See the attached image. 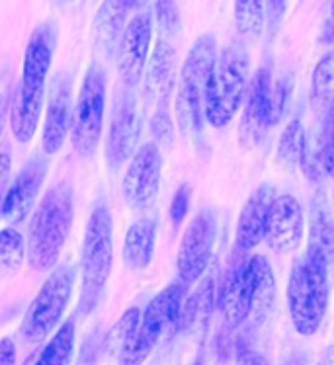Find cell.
<instances>
[{
	"instance_id": "obj_1",
	"label": "cell",
	"mask_w": 334,
	"mask_h": 365,
	"mask_svg": "<svg viewBox=\"0 0 334 365\" xmlns=\"http://www.w3.org/2000/svg\"><path fill=\"white\" fill-rule=\"evenodd\" d=\"M275 282L272 266L262 256L246 258L238 252L225 272L219 291L217 307L221 309L225 328L237 330L246 321L262 324L274 307Z\"/></svg>"
},
{
	"instance_id": "obj_2",
	"label": "cell",
	"mask_w": 334,
	"mask_h": 365,
	"mask_svg": "<svg viewBox=\"0 0 334 365\" xmlns=\"http://www.w3.org/2000/svg\"><path fill=\"white\" fill-rule=\"evenodd\" d=\"M55 31L49 24L39 26L31 34L26 53H24L22 78L16 86L12 106H10V127L18 143L34 139L41 120L45 100V78L51 68Z\"/></svg>"
},
{
	"instance_id": "obj_3",
	"label": "cell",
	"mask_w": 334,
	"mask_h": 365,
	"mask_svg": "<svg viewBox=\"0 0 334 365\" xmlns=\"http://www.w3.org/2000/svg\"><path fill=\"white\" fill-rule=\"evenodd\" d=\"M327 256L311 246L293 264L288 282V309L297 334L313 336L319 330L328 307Z\"/></svg>"
},
{
	"instance_id": "obj_4",
	"label": "cell",
	"mask_w": 334,
	"mask_h": 365,
	"mask_svg": "<svg viewBox=\"0 0 334 365\" xmlns=\"http://www.w3.org/2000/svg\"><path fill=\"white\" fill-rule=\"evenodd\" d=\"M73 225V190L67 182L53 186L39 203L28 235V258L37 272L51 269L59 260Z\"/></svg>"
},
{
	"instance_id": "obj_5",
	"label": "cell",
	"mask_w": 334,
	"mask_h": 365,
	"mask_svg": "<svg viewBox=\"0 0 334 365\" xmlns=\"http://www.w3.org/2000/svg\"><path fill=\"white\" fill-rule=\"evenodd\" d=\"M217 59V43L211 34L198 38L188 53L176 92V120L186 135L201 131L206 118V92Z\"/></svg>"
},
{
	"instance_id": "obj_6",
	"label": "cell",
	"mask_w": 334,
	"mask_h": 365,
	"mask_svg": "<svg viewBox=\"0 0 334 365\" xmlns=\"http://www.w3.org/2000/svg\"><path fill=\"white\" fill-rule=\"evenodd\" d=\"M250 59L243 43H231L217 59L206 92V120L213 127L229 125L248 92Z\"/></svg>"
},
{
	"instance_id": "obj_7",
	"label": "cell",
	"mask_w": 334,
	"mask_h": 365,
	"mask_svg": "<svg viewBox=\"0 0 334 365\" xmlns=\"http://www.w3.org/2000/svg\"><path fill=\"white\" fill-rule=\"evenodd\" d=\"M184 287L182 282H174L151 299L147 309L143 311L137 332L118 354V365H141L161 342V338L180 330Z\"/></svg>"
},
{
	"instance_id": "obj_8",
	"label": "cell",
	"mask_w": 334,
	"mask_h": 365,
	"mask_svg": "<svg viewBox=\"0 0 334 365\" xmlns=\"http://www.w3.org/2000/svg\"><path fill=\"white\" fill-rule=\"evenodd\" d=\"M113 264V223L106 205H98L90 213L84 245H82V313L96 305L111 274Z\"/></svg>"
},
{
	"instance_id": "obj_9",
	"label": "cell",
	"mask_w": 334,
	"mask_h": 365,
	"mask_svg": "<svg viewBox=\"0 0 334 365\" xmlns=\"http://www.w3.org/2000/svg\"><path fill=\"white\" fill-rule=\"evenodd\" d=\"M74 287V268L59 266L45 279L41 289L24 314L22 336L31 344L45 340L57 328Z\"/></svg>"
},
{
	"instance_id": "obj_10",
	"label": "cell",
	"mask_w": 334,
	"mask_h": 365,
	"mask_svg": "<svg viewBox=\"0 0 334 365\" xmlns=\"http://www.w3.org/2000/svg\"><path fill=\"white\" fill-rule=\"evenodd\" d=\"M106 112V75L104 68L92 63L84 76L81 94L74 104L71 141L76 155L90 157L102 137Z\"/></svg>"
},
{
	"instance_id": "obj_11",
	"label": "cell",
	"mask_w": 334,
	"mask_h": 365,
	"mask_svg": "<svg viewBox=\"0 0 334 365\" xmlns=\"http://www.w3.org/2000/svg\"><path fill=\"white\" fill-rule=\"evenodd\" d=\"M143 112L133 86H119L113 98L110 133L106 139V158L111 168H118L137 153L141 137Z\"/></svg>"
},
{
	"instance_id": "obj_12",
	"label": "cell",
	"mask_w": 334,
	"mask_h": 365,
	"mask_svg": "<svg viewBox=\"0 0 334 365\" xmlns=\"http://www.w3.org/2000/svg\"><path fill=\"white\" fill-rule=\"evenodd\" d=\"M216 217L211 211H201L188 225L176 258L178 277L184 285L196 284L208 269L216 245Z\"/></svg>"
},
{
	"instance_id": "obj_13",
	"label": "cell",
	"mask_w": 334,
	"mask_h": 365,
	"mask_svg": "<svg viewBox=\"0 0 334 365\" xmlns=\"http://www.w3.org/2000/svg\"><path fill=\"white\" fill-rule=\"evenodd\" d=\"M275 123L274 115V88L272 76L268 68H258L250 81L246 92V104L243 112V120L238 127L241 143L246 149H254L264 141L268 129Z\"/></svg>"
},
{
	"instance_id": "obj_14",
	"label": "cell",
	"mask_w": 334,
	"mask_h": 365,
	"mask_svg": "<svg viewBox=\"0 0 334 365\" xmlns=\"http://www.w3.org/2000/svg\"><path fill=\"white\" fill-rule=\"evenodd\" d=\"M163 176V155L155 143L137 149L123 176V197L129 207L145 209L155 202Z\"/></svg>"
},
{
	"instance_id": "obj_15",
	"label": "cell",
	"mask_w": 334,
	"mask_h": 365,
	"mask_svg": "<svg viewBox=\"0 0 334 365\" xmlns=\"http://www.w3.org/2000/svg\"><path fill=\"white\" fill-rule=\"evenodd\" d=\"M151 34H153V20L148 12L137 14L127 24L126 34L118 49L119 78L127 86L135 88L141 82L143 71L148 59Z\"/></svg>"
},
{
	"instance_id": "obj_16",
	"label": "cell",
	"mask_w": 334,
	"mask_h": 365,
	"mask_svg": "<svg viewBox=\"0 0 334 365\" xmlns=\"http://www.w3.org/2000/svg\"><path fill=\"white\" fill-rule=\"evenodd\" d=\"M73 82L69 76H57L49 90L47 110H45L44 137H41L45 155H55L63 147L73 127Z\"/></svg>"
},
{
	"instance_id": "obj_17",
	"label": "cell",
	"mask_w": 334,
	"mask_h": 365,
	"mask_svg": "<svg viewBox=\"0 0 334 365\" xmlns=\"http://www.w3.org/2000/svg\"><path fill=\"white\" fill-rule=\"evenodd\" d=\"M275 197L278 195H275L274 186L262 184L246 200L238 215L237 235H235V248L238 252L248 254L266 239L268 221H270Z\"/></svg>"
},
{
	"instance_id": "obj_18",
	"label": "cell",
	"mask_w": 334,
	"mask_h": 365,
	"mask_svg": "<svg viewBox=\"0 0 334 365\" xmlns=\"http://www.w3.org/2000/svg\"><path fill=\"white\" fill-rule=\"evenodd\" d=\"M305 219L301 203L290 194L278 195L268 221L266 240L270 248L280 254L293 252L301 245Z\"/></svg>"
},
{
	"instance_id": "obj_19",
	"label": "cell",
	"mask_w": 334,
	"mask_h": 365,
	"mask_svg": "<svg viewBox=\"0 0 334 365\" xmlns=\"http://www.w3.org/2000/svg\"><path fill=\"white\" fill-rule=\"evenodd\" d=\"M47 164L41 158H34L30 164L24 166V170L16 176L12 186L8 187L2 197V217L8 223H20L30 213L31 205L36 202L37 194L41 190Z\"/></svg>"
},
{
	"instance_id": "obj_20",
	"label": "cell",
	"mask_w": 334,
	"mask_h": 365,
	"mask_svg": "<svg viewBox=\"0 0 334 365\" xmlns=\"http://www.w3.org/2000/svg\"><path fill=\"white\" fill-rule=\"evenodd\" d=\"M174 82H176V51L166 39H161L148 57L145 102L155 106L156 110H164L171 100Z\"/></svg>"
},
{
	"instance_id": "obj_21",
	"label": "cell",
	"mask_w": 334,
	"mask_h": 365,
	"mask_svg": "<svg viewBox=\"0 0 334 365\" xmlns=\"http://www.w3.org/2000/svg\"><path fill=\"white\" fill-rule=\"evenodd\" d=\"M127 6L123 0H104L94 18V45L100 53L111 55L119 49L126 34Z\"/></svg>"
},
{
	"instance_id": "obj_22",
	"label": "cell",
	"mask_w": 334,
	"mask_h": 365,
	"mask_svg": "<svg viewBox=\"0 0 334 365\" xmlns=\"http://www.w3.org/2000/svg\"><path fill=\"white\" fill-rule=\"evenodd\" d=\"M217 285L216 279L208 276L200 285L184 299L182 317H180V330H193L206 327L209 314L217 307Z\"/></svg>"
},
{
	"instance_id": "obj_23",
	"label": "cell",
	"mask_w": 334,
	"mask_h": 365,
	"mask_svg": "<svg viewBox=\"0 0 334 365\" xmlns=\"http://www.w3.org/2000/svg\"><path fill=\"white\" fill-rule=\"evenodd\" d=\"M155 223L141 219L129 227L123 245V260L131 269H145L155 254Z\"/></svg>"
},
{
	"instance_id": "obj_24",
	"label": "cell",
	"mask_w": 334,
	"mask_h": 365,
	"mask_svg": "<svg viewBox=\"0 0 334 365\" xmlns=\"http://www.w3.org/2000/svg\"><path fill=\"white\" fill-rule=\"evenodd\" d=\"M309 246L325 254L327 260L334 264V215L323 192L315 195L311 203Z\"/></svg>"
},
{
	"instance_id": "obj_25",
	"label": "cell",
	"mask_w": 334,
	"mask_h": 365,
	"mask_svg": "<svg viewBox=\"0 0 334 365\" xmlns=\"http://www.w3.org/2000/svg\"><path fill=\"white\" fill-rule=\"evenodd\" d=\"M311 104L320 120L334 113V51H328L313 71Z\"/></svg>"
},
{
	"instance_id": "obj_26",
	"label": "cell",
	"mask_w": 334,
	"mask_h": 365,
	"mask_svg": "<svg viewBox=\"0 0 334 365\" xmlns=\"http://www.w3.org/2000/svg\"><path fill=\"white\" fill-rule=\"evenodd\" d=\"M74 354V322L67 321L36 351V365H71Z\"/></svg>"
},
{
	"instance_id": "obj_27",
	"label": "cell",
	"mask_w": 334,
	"mask_h": 365,
	"mask_svg": "<svg viewBox=\"0 0 334 365\" xmlns=\"http://www.w3.org/2000/svg\"><path fill=\"white\" fill-rule=\"evenodd\" d=\"M235 24L243 38L258 39L264 30V0H235Z\"/></svg>"
},
{
	"instance_id": "obj_28",
	"label": "cell",
	"mask_w": 334,
	"mask_h": 365,
	"mask_svg": "<svg viewBox=\"0 0 334 365\" xmlns=\"http://www.w3.org/2000/svg\"><path fill=\"white\" fill-rule=\"evenodd\" d=\"M26 252H28V246L24 242L22 235L10 227L2 229L0 232V268H2L4 276L18 272Z\"/></svg>"
},
{
	"instance_id": "obj_29",
	"label": "cell",
	"mask_w": 334,
	"mask_h": 365,
	"mask_svg": "<svg viewBox=\"0 0 334 365\" xmlns=\"http://www.w3.org/2000/svg\"><path fill=\"white\" fill-rule=\"evenodd\" d=\"M139 322H141V311L137 307H131L129 311L119 317V321L113 324V328L110 330L108 334V340H106V346L110 351H121V348L126 346L131 336L137 332L139 328Z\"/></svg>"
},
{
	"instance_id": "obj_30",
	"label": "cell",
	"mask_w": 334,
	"mask_h": 365,
	"mask_svg": "<svg viewBox=\"0 0 334 365\" xmlns=\"http://www.w3.org/2000/svg\"><path fill=\"white\" fill-rule=\"evenodd\" d=\"M307 135L303 133V125L301 121L293 120L290 125L285 127L282 139H280V158L283 163L295 166L301 160V153H303Z\"/></svg>"
},
{
	"instance_id": "obj_31",
	"label": "cell",
	"mask_w": 334,
	"mask_h": 365,
	"mask_svg": "<svg viewBox=\"0 0 334 365\" xmlns=\"http://www.w3.org/2000/svg\"><path fill=\"white\" fill-rule=\"evenodd\" d=\"M319 157L323 172L334 180V113L323 120L319 137Z\"/></svg>"
},
{
	"instance_id": "obj_32",
	"label": "cell",
	"mask_w": 334,
	"mask_h": 365,
	"mask_svg": "<svg viewBox=\"0 0 334 365\" xmlns=\"http://www.w3.org/2000/svg\"><path fill=\"white\" fill-rule=\"evenodd\" d=\"M156 24L163 34L176 36L180 31V12L176 6V0H156L155 6Z\"/></svg>"
},
{
	"instance_id": "obj_33",
	"label": "cell",
	"mask_w": 334,
	"mask_h": 365,
	"mask_svg": "<svg viewBox=\"0 0 334 365\" xmlns=\"http://www.w3.org/2000/svg\"><path fill=\"white\" fill-rule=\"evenodd\" d=\"M151 131L155 135L156 143H163V145H171L172 143V120L168 108L164 110H156L153 120H151Z\"/></svg>"
},
{
	"instance_id": "obj_34",
	"label": "cell",
	"mask_w": 334,
	"mask_h": 365,
	"mask_svg": "<svg viewBox=\"0 0 334 365\" xmlns=\"http://www.w3.org/2000/svg\"><path fill=\"white\" fill-rule=\"evenodd\" d=\"M190 197H192V187L184 184L176 190L174 200L171 203V221L174 225H180L188 215V209H190Z\"/></svg>"
},
{
	"instance_id": "obj_35",
	"label": "cell",
	"mask_w": 334,
	"mask_h": 365,
	"mask_svg": "<svg viewBox=\"0 0 334 365\" xmlns=\"http://www.w3.org/2000/svg\"><path fill=\"white\" fill-rule=\"evenodd\" d=\"M0 365H16V344L10 338H2L0 344Z\"/></svg>"
},
{
	"instance_id": "obj_36",
	"label": "cell",
	"mask_w": 334,
	"mask_h": 365,
	"mask_svg": "<svg viewBox=\"0 0 334 365\" xmlns=\"http://www.w3.org/2000/svg\"><path fill=\"white\" fill-rule=\"evenodd\" d=\"M238 365H266V361H264V358H260L258 354L246 351L245 356H241V359H238Z\"/></svg>"
},
{
	"instance_id": "obj_37",
	"label": "cell",
	"mask_w": 334,
	"mask_h": 365,
	"mask_svg": "<svg viewBox=\"0 0 334 365\" xmlns=\"http://www.w3.org/2000/svg\"><path fill=\"white\" fill-rule=\"evenodd\" d=\"M8 174H10V153L4 149L2 153V184H4V192L8 190Z\"/></svg>"
},
{
	"instance_id": "obj_38",
	"label": "cell",
	"mask_w": 334,
	"mask_h": 365,
	"mask_svg": "<svg viewBox=\"0 0 334 365\" xmlns=\"http://www.w3.org/2000/svg\"><path fill=\"white\" fill-rule=\"evenodd\" d=\"M123 2H126L127 10H141L148 0H123Z\"/></svg>"
},
{
	"instance_id": "obj_39",
	"label": "cell",
	"mask_w": 334,
	"mask_h": 365,
	"mask_svg": "<svg viewBox=\"0 0 334 365\" xmlns=\"http://www.w3.org/2000/svg\"><path fill=\"white\" fill-rule=\"evenodd\" d=\"M270 4H272L274 10H282L283 4H285V0H270Z\"/></svg>"
},
{
	"instance_id": "obj_40",
	"label": "cell",
	"mask_w": 334,
	"mask_h": 365,
	"mask_svg": "<svg viewBox=\"0 0 334 365\" xmlns=\"http://www.w3.org/2000/svg\"><path fill=\"white\" fill-rule=\"evenodd\" d=\"M24 365H36V351H34L30 358L24 361Z\"/></svg>"
},
{
	"instance_id": "obj_41",
	"label": "cell",
	"mask_w": 334,
	"mask_h": 365,
	"mask_svg": "<svg viewBox=\"0 0 334 365\" xmlns=\"http://www.w3.org/2000/svg\"><path fill=\"white\" fill-rule=\"evenodd\" d=\"M190 365H206V364H203V359H196V361H192Z\"/></svg>"
},
{
	"instance_id": "obj_42",
	"label": "cell",
	"mask_w": 334,
	"mask_h": 365,
	"mask_svg": "<svg viewBox=\"0 0 334 365\" xmlns=\"http://www.w3.org/2000/svg\"><path fill=\"white\" fill-rule=\"evenodd\" d=\"M333 16H334V6H333Z\"/></svg>"
}]
</instances>
